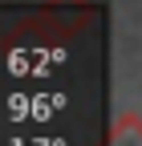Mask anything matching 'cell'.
<instances>
[{
    "mask_svg": "<svg viewBox=\"0 0 142 146\" xmlns=\"http://www.w3.org/2000/svg\"><path fill=\"white\" fill-rule=\"evenodd\" d=\"M106 146H142V114H134V110H122V114L110 122Z\"/></svg>",
    "mask_w": 142,
    "mask_h": 146,
    "instance_id": "obj_1",
    "label": "cell"
}]
</instances>
